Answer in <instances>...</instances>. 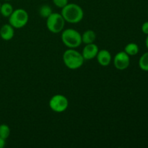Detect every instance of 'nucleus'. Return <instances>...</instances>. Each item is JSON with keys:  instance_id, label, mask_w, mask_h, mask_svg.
I'll use <instances>...</instances> for the list:
<instances>
[{"instance_id": "nucleus-1", "label": "nucleus", "mask_w": 148, "mask_h": 148, "mask_svg": "<svg viewBox=\"0 0 148 148\" xmlns=\"http://www.w3.org/2000/svg\"><path fill=\"white\" fill-rule=\"evenodd\" d=\"M62 17L65 22L76 24L82 21L84 17V12L82 7L75 3H68L62 10Z\"/></svg>"}, {"instance_id": "nucleus-2", "label": "nucleus", "mask_w": 148, "mask_h": 148, "mask_svg": "<svg viewBox=\"0 0 148 148\" xmlns=\"http://www.w3.org/2000/svg\"><path fill=\"white\" fill-rule=\"evenodd\" d=\"M63 62L68 69H77L83 65L85 59L82 53L75 49H69L63 54Z\"/></svg>"}, {"instance_id": "nucleus-3", "label": "nucleus", "mask_w": 148, "mask_h": 148, "mask_svg": "<svg viewBox=\"0 0 148 148\" xmlns=\"http://www.w3.org/2000/svg\"><path fill=\"white\" fill-rule=\"evenodd\" d=\"M62 40L69 49H76L82 44V35L75 29H66L62 32Z\"/></svg>"}, {"instance_id": "nucleus-4", "label": "nucleus", "mask_w": 148, "mask_h": 148, "mask_svg": "<svg viewBox=\"0 0 148 148\" xmlns=\"http://www.w3.org/2000/svg\"><path fill=\"white\" fill-rule=\"evenodd\" d=\"M29 20L28 13L24 9L14 10L9 17V23L14 28L20 29L26 25Z\"/></svg>"}, {"instance_id": "nucleus-5", "label": "nucleus", "mask_w": 148, "mask_h": 148, "mask_svg": "<svg viewBox=\"0 0 148 148\" xmlns=\"http://www.w3.org/2000/svg\"><path fill=\"white\" fill-rule=\"evenodd\" d=\"M46 19V26L49 31L53 33H59L62 31L64 27L65 20L62 14L52 12Z\"/></svg>"}, {"instance_id": "nucleus-6", "label": "nucleus", "mask_w": 148, "mask_h": 148, "mask_svg": "<svg viewBox=\"0 0 148 148\" xmlns=\"http://www.w3.org/2000/svg\"><path fill=\"white\" fill-rule=\"evenodd\" d=\"M49 107L56 113H62L67 109L69 101L66 96L61 94L53 95L49 101Z\"/></svg>"}, {"instance_id": "nucleus-7", "label": "nucleus", "mask_w": 148, "mask_h": 148, "mask_svg": "<svg viewBox=\"0 0 148 148\" xmlns=\"http://www.w3.org/2000/svg\"><path fill=\"white\" fill-rule=\"evenodd\" d=\"M114 64L116 69L119 70H124L127 69L130 64V57L125 51H120L114 56Z\"/></svg>"}, {"instance_id": "nucleus-8", "label": "nucleus", "mask_w": 148, "mask_h": 148, "mask_svg": "<svg viewBox=\"0 0 148 148\" xmlns=\"http://www.w3.org/2000/svg\"><path fill=\"white\" fill-rule=\"evenodd\" d=\"M98 51L99 49L97 45L94 44L93 43H89L86 44V46L83 48L82 55L85 60H90L96 57Z\"/></svg>"}, {"instance_id": "nucleus-9", "label": "nucleus", "mask_w": 148, "mask_h": 148, "mask_svg": "<svg viewBox=\"0 0 148 148\" xmlns=\"http://www.w3.org/2000/svg\"><path fill=\"white\" fill-rule=\"evenodd\" d=\"M97 61L98 64L103 66H107L110 64L111 62V54L106 49H103L98 51L96 56Z\"/></svg>"}, {"instance_id": "nucleus-10", "label": "nucleus", "mask_w": 148, "mask_h": 148, "mask_svg": "<svg viewBox=\"0 0 148 148\" xmlns=\"http://www.w3.org/2000/svg\"><path fill=\"white\" fill-rule=\"evenodd\" d=\"M14 36V27L9 23L1 26L0 28V37L4 40H10Z\"/></svg>"}, {"instance_id": "nucleus-11", "label": "nucleus", "mask_w": 148, "mask_h": 148, "mask_svg": "<svg viewBox=\"0 0 148 148\" xmlns=\"http://www.w3.org/2000/svg\"><path fill=\"white\" fill-rule=\"evenodd\" d=\"M95 39H96V34L95 31L92 30H86L82 35V41L85 44L94 43Z\"/></svg>"}, {"instance_id": "nucleus-12", "label": "nucleus", "mask_w": 148, "mask_h": 148, "mask_svg": "<svg viewBox=\"0 0 148 148\" xmlns=\"http://www.w3.org/2000/svg\"><path fill=\"white\" fill-rule=\"evenodd\" d=\"M14 10H13V7L12 4L10 3L6 2L4 4H1V7H0V13L1 15L4 17H9L11 15L12 13L13 12Z\"/></svg>"}, {"instance_id": "nucleus-13", "label": "nucleus", "mask_w": 148, "mask_h": 148, "mask_svg": "<svg viewBox=\"0 0 148 148\" xmlns=\"http://www.w3.org/2000/svg\"><path fill=\"white\" fill-rule=\"evenodd\" d=\"M124 51L129 56H135L139 53V46L135 43H130L124 48Z\"/></svg>"}, {"instance_id": "nucleus-14", "label": "nucleus", "mask_w": 148, "mask_h": 148, "mask_svg": "<svg viewBox=\"0 0 148 148\" xmlns=\"http://www.w3.org/2000/svg\"><path fill=\"white\" fill-rule=\"evenodd\" d=\"M139 66L142 70L148 72V51L142 55L140 58Z\"/></svg>"}, {"instance_id": "nucleus-15", "label": "nucleus", "mask_w": 148, "mask_h": 148, "mask_svg": "<svg viewBox=\"0 0 148 148\" xmlns=\"http://www.w3.org/2000/svg\"><path fill=\"white\" fill-rule=\"evenodd\" d=\"M52 12H52V9L51 8V7H49V5H46V4L41 6L39 9V14L43 18L49 17Z\"/></svg>"}, {"instance_id": "nucleus-16", "label": "nucleus", "mask_w": 148, "mask_h": 148, "mask_svg": "<svg viewBox=\"0 0 148 148\" xmlns=\"http://www.w3.org/2000/svg\"><path fill=\"white\" fill-rule=\"evenodd\" d=\"M10 134V128L7 124H0V137L4 140H7Z\"/></svg>"}, {"instance_id": "nucleus-17", "label": "nucleus", "mask_w": 148, "mask_h": 148, "mask_svg": "<svg viewBox=\"0 0 148 148\" xmlns=\"http://www.w3.org/2000/svg\"><path fill=\"white\" fill-rule=\"evenodd\" d=\"M53 3L56 7L62 9L68 4V0H53Z\"/></svg>"}, {"instance_id": "nucleus-18", "label": "nucleus", "mask_w": 148, "mask_h": 148, "mask_svg": "<svg viewBox=\"0 0 148 148\" xmlns=\"http://www.w3.org/2000/svg\"><path fill=\"white\" fill-rule=\"evenodd\" d=\"M142 31L145 33V34L148 35V21L145 22L142 25Z\"/></svg>"}, {"instance_id": "nucleus-19", "label": "nucleus", "mask_w": 148, "mask_h": 148, "mask_svg": "<svg viewBox=\"0 0 148 148\" xmlns=\"http://www.w3.org/2000/svg\"><path fill=\"white\" fill-rule=\"evenodd\" d=\"M5 146V140L0 137V148H3Z\"/></svg>"}, {"instance_id": "nucleus-20", "label": "nucleus", "mask_w": 148, "mask_h": 148, "mask_svg": "<svg viewBox=\"0 0 148 148\" xmlns=\"http://www.w3.org/2000/svg\"><path fill=\"white\" fill-rule=\"evenodd\" d=\"M145 45H146V47H147V49H148V35H147V38H146V40H145Z\"/></svg>"}, {"instance_id": "nucleus-21", "label": "nucleus", "mask_w": 148, "mask_h": 148, "mask_svg": "<svg viewBox=\"0 0 148 148\" xmlns=\"http://www.w3.org/2000/svg\"><path fill=\"white\" fill-rule=\"evenodd\" d=\"M5 1H11V0H5Z\"/></svg>"}, {"instance_id": "nucleus-22", "label": "nucleus", "mask_w": 148, "mask_h": 148, "mask_svg": "<svg viewBox=\"0 0 148 148\" xmlns=\"http://www.w3.org/2000/svg\"><path fill=\"white\" fill-rule=\"evenodd\" d=\"M0 7H1V3H0Z\"/></svg>"}, {"instance_id": "nucleus-23", "label": "nucleus", "mask_w": 148, "mask_h": 148, "mask_svg": "<svg viewBox=\"0 0 148 148\" xmlns=\"http://www.w3.org/2000/svg\"><path fill=\"white\" fill-rule=\"evenodd\" d=\"M147 15H148V12H147Z\"/></svg>"}]
</instances>
